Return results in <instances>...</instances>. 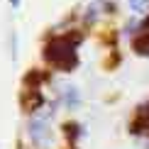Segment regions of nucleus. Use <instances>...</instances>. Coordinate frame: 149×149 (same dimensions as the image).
<instances>
[{"label":"nucleus","instance_id":"nucleus-3","mask_svg":"<svg viewBox=\"0 0 149 149\" xmlns=\"http://www.w3.org/2000/svg\"><path fill=\"white\" fill-rule=\"evenodd\" d=\"M20 103H22V110H24V113H37L39 108H44L42 88H29V86H24V88H22V95H20Z\"/></svg>","mask_w":149,"mask_h":149},{"label":"nucleus","instance_id":"nucleus-6","mask_svg":"<svg viewBox=\"0 0 149 149\" xmlns=\"http://www.w3.org/2000/svg\"><path fill=\"white\" fill-rule=\"evenodd\" d=\"M61 98H64V105H66V108H76V105L81 103V95H78V91L73 88V86H69Z\"/></svg>","mask_w":149,"mask_h":149},{"label":"nucleus","instance_id":"nucleus-9","mask_svg":"<svg viewBox=\"0 0 149 149\" xmlns=\"http://www.w3.org/2000/svg\"><path fill=\"white\" fill-rule=\"evenodd\" d=\"M20 3H22V0H10V5H12V8H17Z\"/></svg>","mask_w":149,"mask_h":149},{"label":"nucleus","instance_id":"nucleus-8","mask_svg":"<svg viewBox=\"0 0 149 149\" xmlns=\"http://www.w3.org/2000/svg\"><path fill=\"white\" fill-rule=\"evenodd\" d=\"M137 32H149V12H147V17L137 24Z\"/></svg>","mask_w":149,"mask_h":149},{"label":"nucleus","instance_id":"nucleus-1","mask_svg":"<svg viewBox=\"0 0 149 149\" xmlns=\"http://www.w3.org/2000/svg\"><path fill=\"white\" fill-rule=\"evenodd\" d=\"M81 42H83V32L81 29L49 37V42L44 44L47 64L54 66L56 71H64V73L73 71L78 66V44Z\"/></svg>","mask_w":149,"mask_h":149},{"label":"nucleus","instance_id":"nucleus-2","mask_svg":"<svg viewBox=\"0 0 149 149\" xmlns=\"http://www.w3.org/2000/svg\"><path fill=\"white\" fill-rule=\"evenodd\" d=\"M130 132L134 137H149V98L137 105L132 120H130Z\"/></svg>","mask_w":149,"mask_h":149},{"label":"nucleus","instance_id":"nucleus-5","mask_svg":"<svg viewBox=\"0 0 149 149\" xmlns=\"http://www.w3.org/2000/svg\"><path fill=\"white\" fill-rule=\"evenodd\" d=\"M132 49L139 56H149V32H137L132 37Z\"/></svg>","mask_w":149,"mask_h":149},{"label":"nucleus","instance_id":"nucleus-4","mask_svg":"<svg viewBox=\"0 0 149 149\" xmlns=\"http://www.w3.org/2000/svg\"><path fill=\"white\" fill-rule=\"evenodd\" d=\"M81 134H83V127H81L78 122H64V137H66V142H69L71 149H76Z\"/></svg>","mask_w":149,"mask_h":149},{"label":"nucleus","instance_id":"nucleus-7","mask_svg":"<svg viewBox=\"0 0 149 149\" xmlns=\"http://www.w3.org/2000/svg\"><path fill=\"white\" fill-rule=\"evenodd\" d=\"M127 3L134 12H147V8H149V0H127Z\"/></svg>","mask_w":149,"mask_h":149}]
</instances>
